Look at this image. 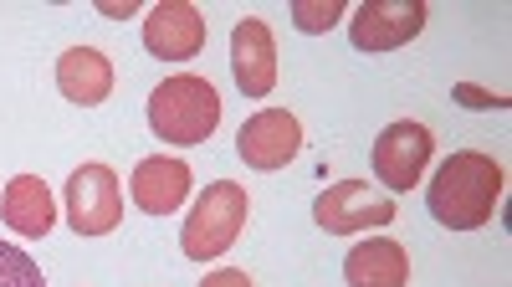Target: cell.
Here are the masks:
<instances>
[{"instance_id": "13", "label": "cell", "mask_w": 512, "mask_h": 287, "mask_svg": "<svg viewBox=\"0 0 512 287\" xmlns=\"http://www.w3.org/2000/svg\"><path fill=\"white\" fill-rule=\"evenodd\" d=\"M0 221H6L16 236H26V241L47 236L57 226V200H52L47 180H41V175L6 180V190H0Z\"/></svg>"}, {"instance_id": "7", "label": "cell", "mask_w": 512, "mask_h": 287, "mask_svg": "<svg viewBox=\"0 0 512 287\" xmlns=\"http://www.w3.org/2000/svg\"><path fill=\"white\" fill-rule=\"evenodd\" d=\"M297 149H303V118L287 113V108H262V113H251L241 123V134H236V154L251 164V170H287V164L297 159Z\"/></svg>"}, {"instance_id": "16", "label": "cell", "mask_w": 512, "mask_h": 287, "mask_svg": "<svg viewBox=\"0 0 512 287\" xmlns=\"http://www.w3.org/2000/svg\"><path fill=\"white\" fill-rule=\"evenodd\" d=\"M0 287H47V277H41V267L21 252V246L0 241Z\"/></svg>"}, {"instance_id": "6", "label": "cell", "mask_w": 512, "mask_h": 287, "mask_svg": "<svg viewBox=\"0 0 512 287\" xmlns=\"http://www.w3.org/2000/svg\"><path fill=\"white\" fill-rule=\"evenodd\" d=\"M400 216V205L390 195L369 190L364 180H338L318 195L313 205V221L328 231V236H354V231H379Z\"/></svg>"}, {"instance_id": "9", "label": "cell", "mask_w": 512, "mask_h": 287, "mask_svg": "<svg viewBox=\"0 0 512 287\" xmlns=\"http://www.w3.org/2000/svg\"><path fill=\"white\" fill-rule=\"evenodd\" d=\"M144 47L159 62H190L205 47V16L190 0H159L144 16Z\"/></svg>"}, {"instance_id": "2", "label": "cell", "mask_w": 512, "mask_h": 287, "mask_svg": "<svg viewBox=\"0 0 512 287\" xmlns=\"http://www.w3.org/2000/svg\"><path fill=\"white\" fill-rule=\"evenodd\" d=\"M221 123V93L210 88V77L180 72V77H164L159 88L149 93V129L164 144H205Z\"/></svg>"}, {"instance_id": "8", "label": "cell", "mask_w": 512, "mask_h": 287, "mask_svg": "<svg viewBox=\"0 0 512 287\" xmlns=\"http://www.w3.org/2000/svg\"><path fill=\"white\" fill-rule=\"evenodd\" d=\"M425 0H364L349 21V41L359 52H395L425 31Z\"/></svg>"}, {"instance_id": "12", "label": "cell", "mask_w": 512, "mask_h": 287, "mask_svg": "<svg viewBox=\"0 0 512 287\" xmlns=\"http://www.w3.org/2000/svg\"><path fill=\"white\" fill-rule=\"evenodd\" d=\"M349 287H410V252L395 236H364L344 257Z\"/></svg>"}, {"instance_id": "14", "label": "cell", "mask_w": 512, "mask_h": 287, "mask_svg": "<svg viewBox=\"0 0 512 287\" xmlns=\"http://www.w3.org/2000/svg\"><path fill=\"white\" fill-rule=\"evenodd\" d=\"M113 62L98 52V47H67L62 57H57V88H62V98L67 103H77V108H98V103H108L113 98Z\"/></svg>"}, {"instance_id": "4", "label": "cell", "mask_w": 512, "mask_h": 287, "mask_svg": "<svg viewBox=\"0 0 512 287\" xmlns=\"http://www.w3.org/2000/svg\"><path fill=\"white\" fill-rule=\"evenodd\" d=\"M62 205H67V226L77 236H108L123 221V185H118V175L108 170V164L88 159L82 170L67 175Z\"/></svg>"}, {"instance_id": "10", "label": "cell", "mask_w": 512, "mask_h": 287, "mask_svg": "<svg viewBox=\"0 0 512 287\" xmlns=\"http://www.w3.org/2000/svg\"><path fill=\"white\" fill-rule=\"evenodd\" d=\"M231 72L246 98H267L277 88V36L262 16H246L231 31Z\"/></svg>"}, {"instance_id": "18", "label": "cell", "mask_w": 512, "mask_h": 287, "mask_svg": "<svg viewBox=\"0 0 512 287\" xmlns=\"http://www.w3.org/2000/svg\"><path fill=\"white\" fill-rule=\"evenodd\" d=\"M98 11H103V16H113V21H128V16L139 11V6H134V0H103Z\"/></svg>"}, {"instance_id": "3", "label": "cell", "mask_w": 512, "mask_h": 287, "mask_svg": "<svg viewBox=\"0 0 512 287\" xmlns=\"http://www.w3.org/2000/svg\"><path fill=\"white\" fill-rule=\"evenodd\" d=\"M246 221H251V195L236 180H210L200 190V200H195V211L185 216L180 252L190 262H216V257H226L236 246Z\"/></svg>"}, {"instance_id": "1", "label": "cell", "mask_w": 512, "mask_h": 287, "mask_svg": "<svg viewBox=\"0 0 512 287\" xmlns=\"http://www.w3.org/2000/svg\"><path fill=\"white\" fill-rule=\"evenodd\" d=\"M502 185H507V170L482 154V149H456L431 190H425V205H431V216L446 226V231H482L492 216H497V200H502Z\"/></svg>"}, {"instance_id": "5", "label": "cell", "mask_w": 512, "mask_h": 287, "mask_svg": "<svg viewBox=\"0 0 512 287\" xmlns=\"http://www.w3.org/2000/svg\"><path fill=\"white\" fill-rule=\"evenodd\" d=\"M431 154H436V134L415 118H400V123H390V129H379V139H374V180L384 190L405 195V190L420 185Z\"/></svg>"}, {"instance_id": "17", "label": "cell", "mask_w": 512, "mask_h": 287, "mask_svg": "<svg viewBox=\"0 0 512 287\" xmlns=\"http://www.w3.org/2000/svg\"><path fill=\"white\" fill-rule=\"evenodd\" d=\"M200 287H256V282H251L241 267H216V272H210Z\"/></svg>"}, {"instance_id": "15", "label": "cell", "mask_w": 512, "mask_h": 287, "mask_svg": "<svg viewBox=\"0 0 512 287\" xmlns=\"http://www.w3.org/2000/svg\"><path fill=\"white\" fill-rule=\"evenodd\" d=\"M287 16L303 36H323V31H333L338 21H344V0H292Z\"/></svg>"}, {"instance_id": "11", "label": "cell", "mask_w": 512, "mask_h": 287, "mask_svg": "<svg viewBox=\"0 0 512 287\" xmlns=\"http://www.w3.org/2000/svg\"><path fill=\"white\" fill-rule=\"evenodd\" d=\"M190 164L175 159V154H149L134 164V175H128V195H134V205L144 216H169V211H180V205L190 200Z\"/></svg>"}]
</instances>
